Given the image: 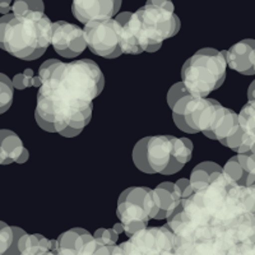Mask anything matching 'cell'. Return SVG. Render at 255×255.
Listing matches in <instances>:
<instances>
[{
    "mask_svg": "<svg viewBox=\"0 0 255 255\" xmlns=\"http://www.w3.org/2000/svg\"><path fill=\"white\" fill-rule=\"evenodd\" d=\"M166 225L180 255H240L255 245V217L245 208L241 186L222 172L191 188Z\"/></svg>",
    "mask_w": 255,
    "mask_h": 255,
    "instance_id": "cell-1",
    "label": "cell"
},
{
    "mask_svg": "<svg viewBox=\"0 0 255 255\" xmlns=\"http://www.w3.org/2000/svg\"><path fill=\"white\" fill-rule=\"evenodd\" d=\"M41 78L35 119L49 133L73 138L83 131L92 118L93 101L101 95L105 77L91 59L63 63L45 61L38 69Z\"/></svg>",
    "mask_w": 255,
    "mask_h": 255,
    "instance_id": "cell-2",
    "label": "cell"
},
{
    "mask_svg": "<svg viewBox=\"0 0 255 255\" xmlns=\"http://www.w3.org/2000/svg\"><path fill=\"white\" fill-rule=\"evenodd\" d=\"M180 27L181 22L171 1L149 0L122 26V52L138 55L158 51L163 41L177 35Z\"/></svg>",
    "mask_w": 255,
    "mask_h": 255,
    "instance_id": "cell-3",
    "label": "cell"
},
{
    "mask_svg": "<svg viewBox=\"0 0 255 255\" xmlns=\"http://www.w3.org/2000/svg\"><path fill=\"white\" fill-rule=\"evenodd\" d=\"M52 22L44 12L0 18V49L22 60H36L51 45Z\"/></svg>",
    "mask_w": 255,
    "mask_h": 255,
    "instance_id": "cell-4",
    "label": "cell"
},
{
    "mask_svg": "<svg viewBox=\"0 0 255 255\" xmlns=\"http://www.w3.org/2000/svg\"><path fill=\"white\" fill-rule=\"evenodd\" d=\"M193 142L172 135L145 136L133 149V162L144 174L174 175L191 159Z\"/></svg>",
    "mask_w": 255,
    "mask_h": 255,
    "instance_id": "cell-5",
    "label": "cell"
},
{
    "mask_svg": "<svg viewBox=\"0 0 255 255\" xmlns=\"http://www.w3.org/2000/svg\"><path fill=\"white\" fill-rule=\"evenodd\" d=\"M226 68L225 51L209 47L198 50L181 68V83L191 96L206 99L223 84Z\"/></svg>",
    "mask_w": 255,
    "mask_h": 255,
    "instance_id": "cell-6",
    "label": "cell"
},
{
    "mask_svg": "<svg viewBox=\"0 0 255 255\" xmlns=\"http://www.w3.org/2000/svg\"><path fill=\"white\" fill-rule=\"evenodd\" d=\"M157 215L156 199L153 189L145 186H134L125 189L118 199L116 216L119 217L127 236L147 229L149 220Z\"/></svg>",
    "mask_w": 255,
    "mask_h": 255,
    "instance_id": "cell-7",
    "label": "cell"
},
{
    "mask_svg": "<svg viewBox=\"0 0 255 255\" xmlns=\"http://www.w3.org/2000/svg\"><path fill=\"white\" fill-rule=\"evenodd\" d=\"M83 35L87 46L96 55L106 59L123 55L120 45L122 26L114 18L88 22L84 24Z\"/></svg>",
    "mask_w": 255,
    "mask_h": 255,
    "instance_id": "cell-8",
    "label": "cell"
},
{
    "mask_svg": "<svg viewBox=\"0 0 255 255\" xmlns=\"http://www.w3.org/2000/svg\"><path fill=\"white\" fill-rule=\"evenodd\" d=\"M175 238L167 225L147 227L119 245L122 255H163L174 249Z\"/></svg>",
    "mask_w": 255,
    "mask_h": 255,
    "instance_id": "cell-9",
    "label": "cell"
},
{
    "mask_svg": "<svg viewBox=\"0 0 255 255\" xmlns=\"http://www.w3.org/2000/svg\"><path fill=\"white\" fill-rule=\"evenodd\" d=\"M51 45L59 55L67 59L81 55L87 47L83 29L65 20H58L52 23Z\"/></svg>",
    "mask_w": 255,
    "mask_h": 255,
    "instance_id": "cell-10",
    "label": "cell"
},
{
    "mask_svg": "<svg viewBox=\"0 0 255 255\" xmlns=\"http://www.w3.org/2000/svg\"><path fill=\"white\" fill-rule=\"evenodd\" d=\"M120 0H74L72 4L73 15L83 24L99 19H110L119 14Z\"/></svg>",
    "mask_w": 255,
    "mask_h": 255,
    "instance_id": "cell-11",
    "label": "cell"
},
{
    "mask_svg": "<svg viewBox=\"0 0 255 255\" xmlns=\"http://www.w3.org/2000/svg\"><path fill=\"white\" fill-rule=\"evenodd\" d=\"M225 59L232 70L245 76L255 74V40L248 38L235 44L225 51Z\"/></svg>",
    "mask_w": 255,
    "mask_h": 255,
    "instance_id": "cell-12",
    "label": "cell"
},
{
    "mask_svg": "<svg viewBox=\"0 0 255 255\" xmlns=\"http://www.w3.org/2000/svg\"><path fill=\"white\" fill-rule=\"evenodd\" d=\"M28 149L19 136L12 130H0V165L24 163L28 159Z\"/></svg>",
    "mask_w": 255,
    "mask_h": 255,
    "instance_id": "cell-13",
    "label": "cell"
},
{
    "mask_svg": "<svg viewBox=\"0 0 255 255\" xmlns=\"http://www.w3.org/2000/svg\"><path fill=\"white\" fill-rule=\"evenodd\" d=\"M157 215L154 220H167L181 203V193L175 183L165 181L153 189Z\"/></svg>",
    "mask_w": 255,
    "mask_h": 255,
    "instance_id": "cell-14",
    "label": "cell"
},
{
    "mask_svg": "<svg viewBox=\"0 0 255 255\" xmlns=\"http://www.w3.org/2000/svg\"><path fill=\"white\" fill-rule=\"evenodd\" d=\"M93 239L87 230L72 229L54 240V249L60 255H78L83 247Z\"/></svg>",
    "mask_w": 255,
    "mask_h": 255,
    "instance_id": "cell-15",
    "label": "cell"
},
{
    "mask_svg": "<svg viewBox=\"0 0 255 255\" xmlns=\"http://www.w3.org/2000/svg\"><path fill=\"white\" fill-rule=\"evenodd\" d=\"M239 124L243 130V145L238 153L247 152L255 145V100L248 101L239 114Z\"/></svg>",
    "mask_w": 255,
    "mask_h": 255,
    "instance_id": "cell-16",
    "label": "cell"
},
{
    "mask_svg": "<svg viewBox=\"0 0 255 255\" xmlns=\"http://www.w3.org/2000/svg\"><path fill=\"white\" fill-rule=\"evenodd\" d=\"M218 172H222V167L217 165L216 162H202L193 168L190 175V184L191 188H200V186L206 185L209 183L212 176Z\"/></svg>",
    "mask_w": 255,
    "mask_h": 255,
    "instance_id": "cell-17",
    "label": "cell"
},
{
    "mask_svg": "<svg viewBox=\"0 0 255 255\" xmlns=\"http://www.w3.org/2000/svg\"><path fill=\"white\" fill-rule=\"evenodd\" d=\"M78 255H122L119 245H106L93 238L83 247Z\"/></svg>",
    "mask_w": 255,
    "mask_h": 255,
    "instance_id": "cell-18",
    "label": "cell"
},
{
    "mask_svg": "<svg viewBox=\"0 0 255 255\" xmlns=\"http://www.w3.org/2000/svg\"><path fill=\"white\" fill-rule=\"evenodd\" d=\"M12 79L8 76L0 73V114L5 113L12 106L13 95H14Z\"/></svg>",
    "mask_w": 255,
    "mask_h": 255,
    "instance_id": "cell-19",
    "label": "cell"
},
{
    "mask_svg": "<svg viewBox=\"0 0 255 255\" xmlns=\"http://www.w3.org/2000/svg\"><path fill=\"white\" fill-rule=\"evenodd\" d=\"M12 83L13 87L17 88V90H26V88L29 87L40 88L42 82H41L40 77L35 76L33 70L28 68V69L23 70L19 74H15L12 79Z\"/></svg>",
    "mask_w": 255,
    "mask_h": 255,
    "instance_id": "cell-20",
    "label": "cell"
},
{
    "mask_svg": "<svg viewBox=\"0 0 255 255\" xmlns=\"http://www.w3.org/2000/svg\"><path fill=\"white\" fill-rule=\"evenodd\" d=\"M45 5L41 0H17L12 3V14L23 15L29 12H44Z\"/></svg>",
    "mask_w": 255,
    "mask_h": 255,
    "instance_id": "cell-21",
    "label": "cell"
},
{
    "mask_svg": "<svg viewBox=\"0 0 255 255\" xmlns=\"http://www.w3.org/2000/svg\"><path fill=\"white\" fill-rule=\"evenodd\" d=\"M14 241L13 227L0 221V255H5Z\"/></svg>",
    "mask_w": 255,
    "mask_h": 255,
    "instance_id": "cell-22",
    "label": "cell"
},
{
    "mask_svg": "<svg viewBox=\"0 0 255 255\" xmlns=\"http://www.w3.org/2000/svg\"><path fill=\"white\" fill-rule=\"evenodd\" d=\"M236 157L244 171L255 176V145L250 147L247 152L238 153Z\"/></svg>",
    "mask_w": 255,
    "mask_h": 255,
    "instance_id": "cell-23",
    "label": "cell"
},
{
    "mask_svg": "<svg viewBox=\"0 0 255 255\" xmlns=\"http://www.w3.org/2000/svg\"><path fill=\"white\" fill-rule=\"evenodd\" d=\"M188 95H190V93H189L188 90L184 87V84L181 83V82H179V83H175L167 92V104H168V106H170V109L174 106L175 102L179 101L181 97H184V96H188Z\"/></svg>",
    "mask_w": 255,
    "mask_h": 255,
    "instance_id": "cell-24",
    "label": "cell"
},
{
    "mask_svg": "<svg viewBox=\"0 0 255 255\" xmlns=\"http://www.w3.org/2000/svg\"><path fill=\"white\" fill-rule=\"evenodd\" d=\"M93 238L102 241V243L106 244V245H116L118 239H119V235H118L113 229H99L96 230Z\"/></svg>",
    "mask_w": 255,
    "mask_h": 255,
    "instance_id": "cell-25",
    "label": "cell"
},
{
    "mask_svg": "<svg viewBox=\"0 0 255 255\" xmlns=\"http://www.w3.org/2000/svg\"><path fill=\"white\" fill-rule=\"evenodd\" d=\"M176 186L179 188L180 193H181V198L186 197L191 191V184H190V180L188 179H179L176 181Z\"/></svg>",
    "mask_w": 255,
    "mask_h": 255,
    "instance_id": "cell-26",
    "label": "cell"
},
{
    "mask_svg": "<svg viewBox=\"0 0 255 255\" xmlns=\"http://www.w3.org/2000/svg\"><path fill=\"white\" fill-rule=\"evenodd\" d=\"M12 3L13 1H9V0H6V1H0V13L3 15H6V14H10L12 13Z\"/></svg>",
    "mask_w": 255,
    "mask_h": 255,
    "instance_id": "cell-27",
    "label": "cell"
},
{
    "mask_svg": "<svg viewBox=\"0 0 255 255\" xmlns=\"http://www.w3.org/2000/svg\"><path fill=\"white\" fill-rule=\"evenodd\" d=\"M255 100V81L252 82L248 90V101H254Z\"/></svg>",
    "mask_w": 255,
    "mask_h": 255,
    "instance_id": "cell-28",
    "label": "cell"
},
{
    "mask_svg": "<svg viewBox=\"0 0 255 255\" xmlns=\"http://www.w3.org/2000/svg\"><path fill=\"white\" fill-rule=\"evenodd\" d=\"M113 230L116 232V234H118V235H120V234H123V232H124V229H123L122 223L120 222L115 223V225L113 226Z\"/></svg>",
    "mask_w": 255,
    "mask_h": 255,
    "instance_id": "cell-29",
    "label": "cell"
},
{
    "mask_svg": "<svg viewBox=\"0 0 255 255\" xmlns=\"http://www.w3.org/2000/svg\"><path fill=\"white\" fill-rule=\"evenodd\" d=\"M240 255H255V245H253L252 248H249V249H247L245 252H243Z\"/></svg>",
    "mask_w": 255,
    "mask_h": 255,
    "instance_id": "cell-30",
    "label": "cell"
},
{
    "mask_svg": "<svg viewBox=\"0 0 255 255\" xmlns=\"http://www.w3.org/2000/svg\"><path fill=\"white\" fill-rule=\"evenodd\" d=\"M40 255H60V254H59L55 249H51V250H49V252H45Z\"/></svg>",
    "mask_w": 255,
    "mask_h": 255,
    "instance_id": "cell-31",
    "label": "cell"
},
{
    "mask_svg": "<svg viewBox=\"0 0 255 255\" xmlns=\"http://www.w3.org/2000/svg\"><path fill=\"white\" fill-rule=\"evenodd\" d=\"M163 255H180V254H179V253H176V252H175L174 249H172V250H170V252L165 253V254H163Z\"/></svg>",
    "mask_w": 255,
    "mask_h": 255,
    "instance_id": "cell-32",
    "label": "cell"
},
{
    "mask_svg": "<svg viewBox=\"0 0 255 255\" xmlns=\"http://www.w3.org/2000/svg\"><path fill=\"white\" fill-rule=\"evenodd\" d=\"M254 72H255V61H254Z\"/></svg>",
    "mask_w": 255,
    "mask_h": 255,
    "instance_id": "cell-33",
    "label": "cell"
}]
</instances>
